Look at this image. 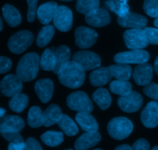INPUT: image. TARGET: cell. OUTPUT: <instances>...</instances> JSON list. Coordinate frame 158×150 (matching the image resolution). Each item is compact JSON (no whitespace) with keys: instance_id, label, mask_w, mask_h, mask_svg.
Here are the masks:
<instances>
[{"instance_id":"cell-1","label":"cell","mask_w":158,"mask_h":150,"mask_svg":"<svg viewBox=\"0 0 158 150\" xmlns=\"http://www.w3.org/2000/svg\"><path fill=\"white\" fill-rule=\"evenodd\" d=\"M57 75L60 83L70 89L80 87L84 83L86 76L84 69L73 60L66 63Z\"/></svg>"},{"instance_id":"cell-2","label":"cell","mask_w":158,"mask_h":150,"mask_svg":"<svg viewBox=\"0 0 158 150\" xmlns=\"http://www.w3.org/2000/svg\"><path fill=\"white\" fill-rule=\"evenodd\" d=\"M40 58L35 52L23 55L16 67V75L23 82L32 81L36 77L40 66Z\"/></svg>"},{"instance_id":"cell-3","label":"cell","mask_w":158,"mask_h":150,"mask_svg":"<svg viewBox=\"0 0 158 150\" xmlns=\"http://www.w3.org/2000/svg\"><path fill=\"white\" fill-rule=\"evenodd\" d=\"M134 129V125L129 119L126 117H117L109 122L107 131L112 138L122 140L129 136Z\"/></svg>"},{"instance_id":"cell-4","label":"cell","mask_w":158,"mask_h":150,"mask_svg":"<svg viewBox=\"0 0 158 150\" xmlns=\"http://www.w3.org/2000/svg\"><path fill=\"white\" fill-rule=\"evenodd\" d=\"M34 36L28 30H22L10 37L8 42V48L15 54H20L28 49L33 43Z\"/></svg>"},{"instance_id":"cell-5","label":"cell","mask_w":158,"mask_h":150,"mask_svg":"<svg viewBox=\"0 0 158 150\" xmlns=\"http://www.w3.org/2000/svg\"><path fill=\"white\" fill-rule=\"evenodd\" d=\"M66 104L69 109L78 112H91L94 109V105L89 97L81 91L71 93L66 99Z\"/></svg>"},{"instance_id":"cell-6","label":"cell","mask_w":158,"mask_h":150,"mask_svg":"<svg viewBox=\"0 0 158 150\" xmlns=\"http://www.w3.org/2000/svg\"><path fill=\"white\" fill-rule=\"evenodd\" d=\"M123 39L127 47L131 49H142L150 44L144 29H128L123 34Z\"/></svg>"},{"instance_id":"cell-7","label":"cell","mask_w":158,"mask_h":150,"mask_svg":"<svg viewBox=\"0 0 158 150\" xmlns=\"http://www.w3.org/2000/svg\"><path fill=\"white\" fill-rule=\"evenodd\" d=\"M150 59V54L143 49H133L129 52L117 53L114 56V62L121 64H143Z\"/></svg>"},{"instance_id":"cell-8","label":"cell","mask_w":158,"mask_h":150,"mask_svg":"<svg viewBox=\"0 0 158 150\" xmlns=\"http://www.w3.org/2000/svg\"><path fill=\"white\" fill-rule=\"evenodd\" d=\"M73 61L78 63L85 71L97 69L101 64L100 56L89 51H79L73 56Z\"/></svg>"},{"instance_id":"cell-9","label":"cell","mask_w":158,"mask_h":150,"mask_svg":"<svg viewBox=\"0 0 158 150\" xmlns=\"http://www.w3.org/2000/svg\"><path fill=\"white\" fill-rule=\"evenodd\" d=\"M98 34L95 30L86 26H80L75 31L76 45L80 49H88L95 44Z\"/></svg>"},{"instance_id":"cell-10","label":"cell","mask_w":158,"mask_h":150,"mask_svg":"<svg viewBox=\"0 0 158 150\" xmlns=\"http://www.w3.org/2000/svg\"><path fill=\"white\" fill-rule=\"evenodd\" d=\"M52 21L58 30L61 32L70 30L73 25L72 11L65 6H58Z\"/></svg>"},{"instance_id":"cell-11","label":"cell","mask_w":158,"mask_h":150,"mask_svg":"<svg viewBox=\"0 0 158 150\" xmlns=\"http://www.w3.org/2000/svg\"><path fill=\"white\" fill-rule=\"evenodd\" d=\"M0 90L7 97H12L21 93L23 90L22 80L16 75L9 74L5 76L0 83Z\"/></svg>"},{"instance_id":"cell-12","label":"cell","mask_w":158,"mask_h":150,"mask_svg":"<svg viewBox=\"0 0 158 150\" xmlns=\"http://www.w3.org/2000/svg\"><path fill=\"white\" fill-rule=\"evenodd\" d=\"M119 107L126 112H135L143 105V97L137 92H132L127 95L120 96L117 101Z\"/></svg>"},{"instance_id":"cell-13","label":"cell","mask_w":158,"mask_h":150,"mask_svg":"<svg viewBox=\"0 0 158 150\" xmlns=\"http://www.w3.org/2000/svg\"><path fill=\"white\" fill-rule=\"evenodd\" d=\"M25 126L24 120L17 116H4L0 118V133L19 132Z\"/></svg>"},{"instance_id":"cell-14","label":"cell","mask_w":158,"mask_h":150,"mask_svg":"<svg viewBox=\"0 0 158 150\" xmlns=\"http://www.w3.org/2000/svg\"><path fill=\"white\" fill-rule=\"evenodd\" d=\"M117 22L123 28L143 29L148 25V19L143 15L129 12L123 17H118Z\"/></svg>"},{"instance_id":"cell-15","label":"cell","mask_w":158,"mask_h":150,"mask_svg":"<svg viewBox=\"0 0 158 150\" xmlns=\"http://www.w3.org/2000/svg\"><path fill=\"white\" fill-rule=\"evenodd\" d=\"M85 15L86 22L94 27H103L107 26L110 22V14L105 9L97 8Z\"/></svg>"},{"instance_id":"cell-16","label":"cell","mask_w":158,"mask_h":150,"mask_svg":"<svg viewBox=\"0 0 158 150\" xmlns=\"http://www.w3.org/2000/svg\"><path fill=\"white\" fill-rule=\"evenodd\" d=\"M141 122L147 128H154L158 126V103L151 101L143 109L140 116Z\"/></svg>"},{"instance_id":"cell-17","label":"cell","mask_w":158,"mask_h":150,"mask_svg":"<svg viewBox=\"0 0 158 150\" xmlns=\"http://www.w3.org/2000/svg\"><path fill=\"white\" fill-rule=\"evenodd\" d=\"M153 67L149 63L139 64L134 69L133 77L138 86H148L151 84L153 79Z\"/></svg>"},{"instance_id":"cell-18","label":"cell","mask_w":158,"mask_h":150,"mask_svg":"<svg viewBox=\"0 0 158 150\" xmlns=\"http://www.w3.org/2000/svg\"><path fill=\"white\" fill-rule=\"evenodd\" d=\"M34 89L42 103H46L52 99L54 85L53 83L49 79H40L35 83Z\"/></svg>"},{"instance_id":"cell-19","label":"cell","mask_w":158,"mask_h":150,"mask_svg":"<svg viewBox=\"0 0 158 150\" xmlns=\"http://www.w3.org/2000/svg\"><path fill=\"white\" fill-rule=\"evenodd\" d=\"M101 140V136L97 131L96 132H86L77 139L75 142L74 147L77 150H86L98 144Z\"/></svg>"},{"instance_id":"cell-20","label":"cell","mask_w":158,"mask_h":150,"mask_svg":"<svg viewBox=\"0 0 158 150\" xmlns=\"http://www.w3.org/2000/svg\"><path fill=\"white\" fill-rule=\"evenodd\" d=\"M58 5L55 2H49L41 5L36 12L39 21L44 25H48L54 18Z\"/></svg>"},{"instance_id":"cell-21","label":"cell","mask_w":158,"mask_h":150,"mask_svg":"<svg viewBox=\"0 0 158 150\" xmlns=\"http://www.w3.org/2000/svg\"><path fill=\"white\" fill-rule=\"evenodd\" d=\"M113 78L108 67H100L93 71L89 75V82L92 86L99 87L106 85Z\"/></svg>"},{"instance_id":"cell-22","label":"cell","mask_w":158,"mask_h":150,"mask_svg":"<svg viewBox=\"0 0 158 150\" xmlns=\"http://www.w3.org/2000/svg\"><path fill=\"white\" fill-rule=\"evenodd\" d=\"M76 120L80 128L85 132H96L98 130V123L89 112H78L76 116Z\"/></svg>"},{"instance_id":"cell-23","label":"cell","mask_w":158,"mask_h":150,"mask_svg":"<svg viewBox=\"0 0 158 150\" xmlns=\"http://www.w3.org/2000/svg\"><path fill=\"white\" fill-rule=\"evenodd\" d=\"M63 115L61 109L57 105H50L43 112V126L49 127L55 123H58Z\"/></svg>"},{"instance_id":"cell-24","label":"cell","mask_w":158,"mask_h":150,"mask_svg":"<svg viewBox=\"0 0 158 150\" xmlns=\"http://www.w3.org/2000/svg\"><path fill=\"white\" fill-rule=\"evenodd\" d=\"M108 68L112 76L117 80L127 81L132 75V69L128 64L117 63L116 65H112Z\"/></svg>"},{"instance_id":"cell-25","label":"cell","mask_w":158,"mask_h":150,"mask_svg":"<svg viewBox=\"0 0 158 150\" xmlns=\"http://www.w3.org/2000/svg\"><path fill=\"white\" fill-rule=\"evenodd\" d=\"M2 15L6 22L11 27H15L21 22L22 17L19 12L14 6L6 4L2 7Z\"/></svg>"},{"instance_id":"cell-26","label":"cell","mask_w":158,"mask_h":150,"mask_svg":"<svg viewBox=\"0 0 158 150\" xmlns=\"http://www.w3.org/2000/svg\"><path fill=\"white\" fill-rule=\"evenodd\" d=\"M55 54L56 57V65L53 72L58 74L61 68L66 63L70 61L71 52L69 47H67L66 46H60L55 49Z\"/></svg>"},{"instance_id":"cell-27","label":"cell","mask_w":158,"mask_h":150,"mask_svg":"<svg viewBox=\"0 0 158 150\" xmlns=\"http://www.w3.org/2000/svg\"><path fill=\"white\" fill-rule=\"evenodd\" d=\"M93 99L95 101L102 110H106L110 106L112 103L110 94L107 89L103 88H99L93 94Z\"/></svg>"},{"instance_id":"cell-28","label":"cell","mask_w":158,"mask_h":150,"mask_svg":"<svg viewBox=\"0 0 158 150\" xmlns=\"http://www.w3.org/2000/svg\"><path fill=\"white\" fill-rule=\"evenodd\" d=\"M127 2L128 0H106L105 5L110 10L117 14L118 17H123L130 12Z\"/></svg>"},{"instance_id":"cell-29","label":"cell","mask_w":158,"mask_h":150,"mask_svg":"<svg viewBox=\"0 0 158 150\" xmlns=\"http://www.w3.org/2000/svg\"><path fill=\"white\" fill-rule=\"evenodd\" d=\"M40 67L45 71H52L56 65L55 49H46L40 58Z\"/></svg>"},{"instance_id":"cell-30","label":"cell","mask_w":158,"mask_h":150,"mask_svg":"<svg viewBox=\"0 0 158 150\" xmlns=\"http://www.w3.org/2000/svg\"><path fill=\"white\" fill-rule=\"evenodd\" d=\"M28 103H29V98L27 95L26 94L19 93L12 96V99L9 100V106L11 110L13 112L20 113L26 109V106H28Z\"/></svg>"},{"instance_id":"cell-31","label":"cell","mask_w":158,"mask_h":150,"mask_svg":"<svg viewBox=\"0 0 158 150\" xmlns=\"http://www.w3.org/2000/svg\"><path fill=\"white\" fill-rule=\"evenodd\" d=\"M57 124L68 136H73L77 135L79 132L78 126H77L75 122L66 115H63Z\"/></svg>"},{"instance_id":"cell-32","label":"cell","mask_w":158,"mask_h":150,"mask_svg":"<svg viewBox=\"0 0 158 150\" xmlns=\"http://www.w3.org/2000/svg\"><path fill=\"white\" fill-rule=\"evenodd\" d=\"M55 33L54 27L51 25H46L42 28L36 38V44L39 47H45L51 41Z\"/></svg>"},{"instance_id":"cell-33","label":"cell","mask_w":158,"mask_h":150,"mask_svg":"<svg viewBox=\"0 0 158 150\" xmlns=\"http://www.w3.org/2000/svg\"><path fill=\"white\" fill-rule=\"evenodd\" d=\"M28 125L32 128H39L43 125V112L39 106H32L28 113Z\"/></svg>"},{"instance_id":"cell-34","label":"cell","mask_w":158,"mask_h":150,"mask_svg":"<svg viewBox=\"0 0 158 150\" xmlns=\"http://www.w3.org/2000/svg\"><path fill=\"white\" fill-rule=\"evenodd\" d=\"M43 143L50 147H56L63 142V133L56 131H48L41 136Z\"/></svg>"},{"instance_id":"cell-35","label":"cell","mask_w":158,"mask_h":150,"mask_svg":"<svg viewBox=\"0 0 158 150\" xmlns=\"http://www.w3.org/2000/svg\"><path fill=\"white\" fill-rule=\"evenodd\" d=\"M110 89L114 94L123 96L132 92V85L124 80H115L110 85Z\"/></svg>"},{"instance_id":"cell-36","label":"cell","mask_w":158,"mask_h":150,"mask_svg":"<svg viewBox=\"0 0 158 150\" xmlns=\"http://www.w3.org/2000/svg\"><path fill=\"white\" fill-rule=\"evenodd\" d=\"M100 0H77L76 8L80 13L86 15L99 8Z\"/></svg>"},{"instance_id":"cell-37","label":"cell","mask_w":158,"mask_h":150,"mask_svg":"<svg viewBox=\"0 0 158 150\" xmlns=\"http://www.w3.org/2000/svg\"><path fill=\"white\" fill-rule=\"evenodd\" d=\"M143 10L149 16L153 18L158 17V0H144Z\"/></svg>"},{"instance_id":"cell-38","label":"cell","mask_w":158,"mask_h":150,"mask_svg":"<svg viewBox=\"0 0 158 150\" xmlns=\"http://www.w3.org/2000/svg\"><path fill=\"white\" fill-rule=\"evenodd\" d=\"M143 29L149 43L158 46V28L145 27Z\"/></svg>"},{"instance_id":"cell-39","label":"cell","mask_w":158,"mask_h":150,"mask_svg":"<svg viewBox=\"0 0 158 150\" xmlns=\"http://www.w3.org/2000/svg\"><path fill=\"white\" fill-rule=\"evenodd\" d=\"M38 0H26L28 3L27 19L29 22H32L35 20L36 15V6Z\"/></svg>"},{"instance_id":"cell-40","label":"cell","mask_w":158,"mask_h":150,"mask_svg":"<svg viewBox=\"0 0 158 150\" xmlns=\"http://www.w3.org/2000/svg\"><path fill=\"white\" fill-rule=\"evenodd\" d=\"M143 92L150 98L158 101V85L151 83L143 88Z\"/></svg>"},{"instance_id":"cell-41","label":"cell","mask_w":158,"mask_h":150,"mask_svg":"<svg viewBox=\"0 0 158 150\" xmlns=\"http://www.w3.org/2000/svg\"><path fill=\"white\" fill-rule=\"evenodd\" d=\"M1 135L9 143H24V140L19 132H6V133H2Z\"/></svg>"},{"instance_id":"cell-42","label":"cell","mask_w":158,"mask_h":150,"mask_svg":"<svg viewBox=\"0 0 158 150\" xmlns=\"http://www.w3.org/2000/svg\"><path fill=\"white\" fill-rule=\"evenodd\" d=\"M12 67V61L9 58L0 56V74L9 72Z\"/></svg>"},{"instance_id":"cell-43","label":"cell","mask_w":158,"mask_h":150,"mask_svg":"<svg viewBox=\"0 0 158 150\" xmlns=\"http://www.w3.org/2000/svg\"><path fill=\"white\" fill-rule=\"evenodd\" d=\"M25 150H43L40 143L34 138H28L26 141Z\"/></svg>"},{"instance_id":"cell-44","label":"cell","mask_w":158,"mask_h":150,"mask_svg":"<svg viewBox=\"0 0 158 150\" xmlns=\"http://www.w3.org/2000/svg\"><path fill=\"white\" fill-rule=\"evenodd\" d=\"M132 150H150V144L144 139H140L133 144Z\"/></svg>"},{"instance_id":"cell-45","label":"cell","mask_w":158,"mask_h":150,"mask_svg":"<svg viewBox=\"0 0 158 150\" xmlns=\"http://www.w3.org/2000/svg\"><path fill=\"white\" fill-rule=\"evenodd\" d=\"M26 142L20 143H9L8 146V150H25Z\"/></svg>"},{"instance_id":"cell-46","label":"cell","mask_w":158,"mask_h":150,"mask_svg":"<svg viewBox=\"0 0 158 150\" xmlns=\"http://www.w3.org/2000/svg\"><path fill=\"white\" fill-rule=\"evenodd\" d=\"M114 150H132V147H131V146H128V145L124 144L117 146Z\"/></svg>"},{"instance_id":"cell-47","label":"cell","mask_w":158,"mask_h":150,"mask_svg":"<svg viewBox=\"0 0 158 150\" xmlns=\"http://www.w3.org/2000/svg\"><path fill=\"white\" fill-rule=\"evenodd\" d=\"M154 71H155L156 73H157V75H158V55H157V58H156L155 62H154Z\"/></svg>"},{"instance_id":"cell-48","label":"cell","mask_w":158,"mask_h":150,"mask_svg":"<svg viewBox=\"0 0 158 150\" xmlns=\"http://www.w3.org/2000/svg\"><path fill=\"white\" fill-rule=\"evenodd\" d=\"M5 114H6V109H2V108H0V118L4 116Z\"/></svg>"},{"instance_id":"cell-49","label":"cell","mask_w":158,"mask_h":150,"mask_svg":"<svg viewBox=\"0 0 158 150\" xmlns=\"http://www.w3.org/2000/svg\"><path fill=\"white\" fill-rule=\"evenodd\" d=\"M2 27H3V24H2V18H0V32L2 30Z\"/></svg>"},{"instance_id":"cell-50","label":"cell","mask_w":158,"mask_h":150,"mask_svg":"<svg viewBox=\"0 0 158 150\" xmlns=\"http://www.w3.org/2000/svg\"><path fill=\"white\" fill-rule=\"evenodd\" d=\"M154 26H156V27L158 28V17H157V18H156V19L154 20Z\"/></svg>"},{"instance_id":"cell-51","label":"cell","mask_w":158,"mask_h":150,"mask_svg":"<svg viewBox=\"0 0 158 150\" xmlns=\"http://www.w3.org/2000/svg\"><path fill=\"white\" fill-rule=\"evenodd\" d=\"M151 150H158V146H155V147H154Z\"/></svg>"},{"instance_id":"cell-52","label":"cell","mask_w":158,"mask_h":150,"mask_svg":"<svg viewBox=\"0 0 158 150\" xmlns=\"http://www.w3.org/2000/svg\"><path fill=\"white\" fill-rule=\"evenodd\" d=\"M61 1H67V2H69V1H73V0H61Z\"/></svg>"},{"instance_id":"cell-53","label":"cell","mask_w":158,"mask_h":150,"mask_svg":"<svg viewBox=\"0 0 158 150\" xmlns=\"http://www.w3.org/2000/svg\"><path fill=\"white\" fill-rule=\"evenodd\" d=\"M94 150H102V149H94Z\"/></svg>"},{"instance_id":"cell-54","label":"cell","mask_w":158,"mask_h":150,"mask_svg":"<svg viewBox=\"0 0 158 150\" xmlns=\"http://www.w3.org/2000/svg\"><path fill=\"white\" fill-rule=\"evenodd\" d=\"M67 150H73V149H67Z\"/></svg>"}]
</instances>
